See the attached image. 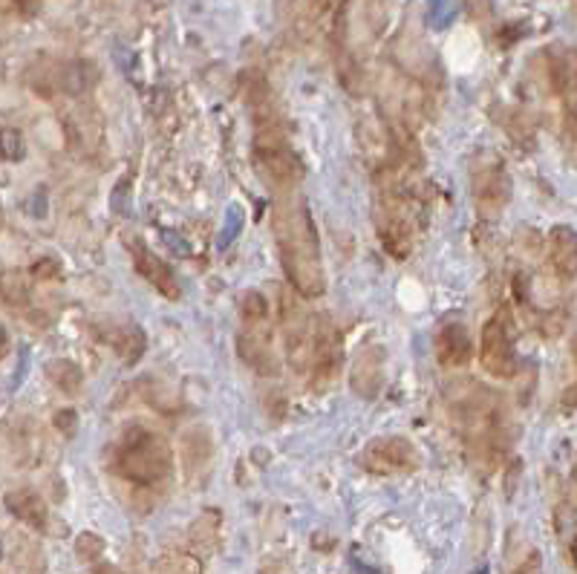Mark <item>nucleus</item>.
Segmentation results:
<instances>
[{"instance_id": "6ab92c4d", "label": "nucleus", "mask_w": 577, "mask_h": 574, "mask_svg": "<svg viewBox=\"0 0 577 574\" xmlns=\"http://www.w3.org/2000/svg\"><path fill=\"white\" fill-rule=\"evenodd\" d=\"M113 208H116L119 214H127V185L122 191L116 188V194H113Z\"/></svg>"}, {"instance_id": "412c9836", "label": "nucleus", "mask_w": 577, "mask_h": 574, "mask_svg": "<svg viewBox=\"0 0 577 574\" xmlns=\"http://www.w3.org/2000/svg\"><path fill=\"white\" fill-rule=\"evenodd\" d=\"M32 211H35L38 217L44 214V200H41V197H35V205H32Z\"/></svg>"}, {"instance_id": "7ed1b4c3", "label": "nucleus", "mask_w": 577, "mask_h": 574, "mask_svg": "<svg viewBox=\"0 0 577 574\" xmlns=\"http://www.w3.org/2000/svg\"><path fill=\"white\" fill-rule=\"evenodd\" d=\"M254 162L260 165V171L266 174V179L280 185V188L298 182V174H301V165H298L295 153L286 148V142L280 139V133H269V130H263V133L257 136Z\"/></svg>"}, {"instance_id": "9d476101", "label": "nucleus", "mask_w": 577, "mask_h": 574, "mask_svg": "<svg viewBox=\"0 0 577 574\" xmlns=\"http://www.w3.org/2000/svg\"><path fill=\"white\" fill-rule=\"evenodd\" d=\"M456 12H459L456 0H427V26L436 29V32H442V29H448V26L456 21Z\"/></svg>"}, {"instance_id": "4be33fe9", "label": "nucleus", "mask_w": 577, "mask_h": 574, "mask_svg": "<svg viewBox=\"0 0 577 574\" xmlns=\"http://www.w3.org/2000/svg\"><path fill=\"white\" fill-rule=\"evenodd\" d=\"M6 350V329H3V324H0V352Z\"/></svg>"}, {"instance_id": "2eb2a0df", "label": "nucleus", "mask_w": 577, "mask_h": 574, "mask_svg": "<svg viewBox=\"0 0 577 574\" xmlns=\"http://www.w3.org/2000/svg\"><path fill=\"white\" fill-rule=\"evenodd\" d=\"M165 574H200V569H197V563L194 560H174V563H168L165 566Z\"/></svg>"}, {"instance_id": "aec40b11", "label": "nucleus", "mask_w": 577, "mask_h": 574, "mask_svg": "<svg viewBox=\"0 0 577 574\" xmlns=\"http://www.w3.org/2000/svg\"><path fill=\"white\" fill-rule=\"evenodd\" d=\"M15 3H18L24 12H32V9H35V0H15Z\"/></svg>"}, {"instance_id": "5701e85b", "label": "nucleus", "mask_w": 577, "mask_h": 574, "mask_svg": "<svg viewBox=\"0 0 577 574\" xmlns=\"http://www.w3.org/2000/svg\"><path fill=\"white\" fill-rule=\"evenodd\" d=\"M0 228H3V205H0Z\"/></svg>"}, {"instance_id": "b1692460", "label": "nucleus", "mask_w": 577, "mask_h": 574, "mask_svg": "<svg viewBox=\"0 0 577 574\" xmlns=\"http://www.w3.org/2000/svg\"><path fill=\"white\" fill-rule=\"evenodd\" d=\"M0 557H3V543H0Z\"/></svg>"}, {"instance_id": "1a4fd4ad", "label": "nucleus", "mask_w": 577, "mask_h": 574, "mask_svg": "<svg viewBox=\"0 0 577 574\" xmlns=\"http://www.w3.org/2000/svg\"><path fill=\"white\" fill-rule=\"evenodd\" d=\"M6 508H9L21 523L29 525V528L47 531L50 511H47V505H44V500H41L38 494H32V491H12V494L6 497Z\"/></svg>"}, {"instance_id": "f3484780", "label": "nucleus", "mask_w": 577, "mask_h": 574, "mask_svg": "<svg viewBox=\"0 0 577 574\" xmlns=\"http://www.w3.org/2000/svg\"><path fill=\"white\" fill-rule=\"evenodd\" d=\"M165 240H168V243H174L171 249H174L176 254H179V257H188V254H191V246H188V243H185L182 237H176L174 231H165Z\"/></svg>"}, {"instance_id": "a211bd4d", "label": "nucleus", "mask_w": 577, "mask_h": 574, "mask_svg": "<svg viewBox=\"0 0 577 574\" xmlns=\"http://www.w3.org/2000/svg\"><path fill=\"white\" fill-rule=\"evenodd\" d=\"M55 425L61 427L64 433H70V430L76 427V413H73V410H64V413H58V416H55Z\"/></svg>"}, {"instance_id": "dca6fc26", "label": "nucleus", "mask_w": 577, "mask_h": 574, "mask_svg": "<svg viewBox=\"0 0 577 574\" xmlns=\"http://www.w3.org/2000/svg\"><path fill=\"white\" fill-rule=\"evenodd\" d=\"M511 574H543V563H540V554L534 551V554H528L526 563H520L517 569Z\"/></svg>"}, {"instance_id": "4468645a", "label": "nucleus", "mask_w": 577, "mask_h": 574, "mask_svg": "<svg viewBox=\"0 0 577 574\" xmlns=\"http://www.w3.org/2000/svg\"><path fill=\"white\" fill-rule=\"evenodd\" d=\"M243 318L246 321H257V318H269V303L260 292H246L243 298Z\"/></svg>"}, {"instance_id": "6e6552de", "label": "nucleus", "mask_w": 577, "mask_h": 574, "mask_svg": "<svg viewBox=\"0 0 577 574\" xmlns=\"http://www.w3.org/2000/svg\"><path fill=\"white\" fill-rule=\"evenodd\" d=\"M436 355H439V364L445 367H459L471 358V335L462 324H448L439 329V338H436Z\"/></svg>"}, {"instance_id": "39448f33", "label": "nucleus", "mask_w": 577, "mask_h": 574, "mask_svg": "<svg viewBox=\"0 0 577 574\" xmlns=\"http://www.w3.org/2000/svg\"><path fill=\"white\" fill-rule=\"evenodd\" d=\"M364 468L378 476H393L416 468V450L407 439H376L364 450Z\"/></svg>"}, {"instance_id": "ddd939ff", "label": "nucleus", "mask_w": 577, "mask_h": 574, "mask_svg": "<svg viewBox=\"0 0 577 574\" xmlns=\"http://www.w3.org/2000/svg\"><path fill=\"white\" fill-rule=\"evenodd\" d=\"M240 228H243V211L237 208V205H231L226 211V225H223V234H220V246L217 249H228V243L240 234Z\"/></svg>"}, {"instance_id": "0eeeda50", "label": "nucleus", "mask_w": 577, "mask_h": 574, "mask_svg": "<svg viewBox=\"0 0 577 574\" xmlns=\"http://www.w3.org/2000/svg\"><path fill=\"white\" fill-rule=\"evenodd\" d=\"M384 381V352L378 347H367L352 361V387L364 399H373Z\"/></svg>"}, {"instance_id": "423d86ee", "label": "nucleus", "mask_w": 577, "mask_h": 574, "mask_svg": "<svg viewBox=\"0 0 577 574\" xmlns=\"http://www.w3.org/2000/svg\"><path fill=\"white\" fill-rule=\"evenodd\" d=\"M130 251H133V257H136V272L145 277L159 295L179 298V283H176L174 272H171V269H168V266H165L145 243L136 240V243L130 246Z\"/></svg>"}, {"instance_id": "f257e3e1", "label": "nucleus", "mask_w": 577, "mask_h": 574, "mask_svg": "<svg viewBox=\"0 0 577 574\" xmlns=\"http://www.w3.org/2000/svg\"><path fill=\"white\" fill-rule=\"evenodd\" d=\"M277 249H280V260H283L289 283L301 295L318 298L327 289L318 237H315V225H312L306 202L286 205L283 214H277Z\"/></svg>"}, {"instance_id": "f8f14e48", "label": "nucleus", "mask_w": 577, "mask_h": 574, "mask_svg": "<svg viewBox=\"0 0 577 574\" xmlns=\"http://www.w3.org/2000/svg\"><path fill=\"white\" fill-rule=\"evenodd\" d=\"M50 375L55 378V384H58L64 393H76L78 387H81V370H78L76 364H70V361H58V364H52Z\"/></svg>"}, {"instance_id": "20e7f679", "label": "nucleus", "mask_w": 577, "mask_h": 574, "mask_svg": "<svg viewBox=\"0 0 577 574\" xmlns=\"http://www.w3.org/2000/svg\"><path fill=\"white\" fill-rule=\"evenodd\" d=\"M482 367L494 378H511L517 373V350L505 318L497 315L482 329Z\"/></svg>"}, {"instance_id": "9b49d317", "label": "nucleus", "mask_w": 577, "mask_h": 574, "mask_svg": "<svg viewBox=\"0 0 577 574\" xmlns=\"http://www.w3.org/2000/svg\"><path fill=\"white\" fill-rule=\"evenodd\" d=\"M24 136L15 127H0V156L9 162H21L24 159Z\"/></svg>"}, {"instance_id": "f03ea898", "label": "nucleus", "mask_w": 577, "mask_h": 574, "mask_svg": "<svg viewBox=\"0 0 577 574\" xmlns=\"http://www.w3.org/2000/svg\"><path fill=\"white\" fill-rule=\"evenodd\" d=\"M116 471L136 485H156L171 471V450L148 427H127L116 450Z\"/></svg>"}]
</instances>
